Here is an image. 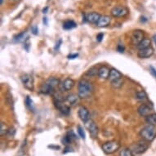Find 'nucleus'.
<instances>
[{
    "mask_svg": "<svg viewBox=\"0 0 156 156\" xmlns=\"http://www.w3.org/2000/svg\"><path fill=\"white\" fill-rule=\"evenodd\" d=\"M94 87L88 80H81L78 83V95L81 99H87L93 93Z\"/></svg>",
    "mask_w": 156,
    "mask_h": 156,
    "instance_id": "f257e3e1",
    "label": "nucleus"
},
{
    "mask_svg": "<svg viewBox=\"0 0 156 156\" xmlns=\"http://www.w3.org/2000/svg\"><path fill=\"white\" fill-rule=\"evenodd\" d=\"M60 85V80L54 77L49 78L46 82L42 84L40 87V92L45 95L54 94L55 89Z\"/></svg>",
    "mask_w": 156,
    "mask_h": 156,
    "instance_id": "f03ea898",
    "label": "nucleus"
},
{
    "mask_svg": "<svg viewBox=\"0 0 156 156\" xmlns=\"http://www.w3.org/2000/svg\"><path fill=\"white\" fill-rule=\"evenodd\" d=\"M140 136L144 141H148V142L154 141L156 137L155 126L151 125V124H147L145 126L140 132Z\"/></svg>",
    "mask_w": 156,
    "mask_h": 156,
    "instance_id": "7ed1b4c3",
    "label": "nucleus"
},
{
    "mask_svg": "<svg viewBox=\"0 0 156 156\" xmlns=\"http://www.w3.org/2000/svg\"><path fill=\"white\" fill-rule=\"evenodd\" d=\"M149 147H150V142L142 140L134 144L131 151H133V154H142L148 150Z\"/></svg>",
    "mask_w": 156,
    "mask_h": 156,
    "instance_id": "20e7f679",
    "label": "nucleus"
},
{
    "mask_svg": "<svg viewBox=\"0 0 156 156\" xmlns=\"http://www.w3.org/2000/svg\"><path fill=\"white\" fill-rule=\"evenodd\" d=\"M120 148V144L116 141H110L102 145V151L106 154H111L115 153Z\"/></svg>",
    "mask_w": 156,
    "mask_h": 156,
    "instance_id": "39448f33",
    "label": "nucleus"
},
{
    "mask_svg": "<svg viewBox=\"0 0 156 156\" xmlns=\"http://www.w3.org/2000/svg\"><path fill=\"white\" fill-rule=\"evenodd\" d=\"M85 128H87V131L89 132L90 135L92 138H97V136H98V133H99V129H98L97 123H95L94 121L90 119L89 120L85 122Z\"/></svg>",
    "mask_w": 156,
    "mask_h": 156,
    "instance_id": "423d86ee",
    "label": "nucleus"
},
{
    "mask_svg": "<svg viewBox=\"0 0 156 156\" xmlns=\"http://www.w3.org/2000/svg\"><path fill=\"white\" fill-rule=\"evenodd\" d=\"M21 80L22 84L26 89L33 91L34 86V78L32 75L29 74H22L21 76Z\"/></svg>",
    "mask_w": 156,
    "mask_h": 156,
    "instance_id": "0eeeda50",
    "label": "nucleus"
},
{
    "mask_svg": "<svg viewBox=\"0 0 156 156\" xmlns=\"http://www.w3.org/2000/svg\"><path fill=\"white\" fill-rule=\"evenodd\" d=\"M129 11L124 6H116L111 10V15L114 17H123L127 16Z\"/></svg>",
    "mask_w": 156,
    "mask_h": 156,
    "instance_id": "6e6552de",
    "label": "nucleus"
},
{
    "mask_svg": "<svg viewBox=\"0 0 156 156\" xmlns=\"http://www.w3.org/2000/svg\"><path fill=\"white\" fill-rule=\"evenodd\" d=\"M144 38H144L143 31L140 30H136L133 31V34H132V38H131L132 44L136 47L138 46L139 44L143 40Z\"/></svg>",
    "mask_w": 156,
    "mask_h": 156,
    "instance_id": "1a4fd4ad",
    "label": "nucleus"
},
{
    "mask_svg": "<svg viewBox=\"0 0 156 156\" xmlns=\"http://www.w3.org/2000/svg\"><path fill=\"white\" fill-rule=\"evenodd\" d=\"M54 103H55V106H56V109L59 110L62 114L65 115H69L70 108H69V105L65 104V102H63V101H54Z\"/></svg>",
    "mask_w": 156,
    "mask_h": 156,
    "instance_id": "9d476101",
    "label": "nucleus"
},
{
    "mask_svg": "<svg viewBox=\"0 0 156 156\" xmlns=\"http://www.w3.org/2000/svg\"><path fill=\"white\" fill-rule=\"evenodd\" d=\"M78 115L79 117L83 122H87V120L90 119V113L89 110H87L85 106H80L79 108V111H78Z\"/></svg>",
    "mask_w": 156,
    "mask_h": 156,
    "instance_id": "9b49d317",
    "label": "nucleus"
},
{
    "mask_svg": "<svg viewBox=\"0 0 156 156\" xmlns=\"http://www.w3.org/2000/svg\"><path fill=\"white\" fill-rule=\"evenodd\" d=\"M137 112L141 116L147 117L148 115L152 114V107L146 104H142L137 109Z\"/></svg>",
    "mask_w": 156,
    "mask_h": 156,
    "instance_id": "f8f14e48",
    "label": "nucleus"
},
{
    "mask_svg": "<svg viewBox=\"0 0 156 156\" xmlns=\"http://www.w3.org/2000/svg\"><path fill=\"white\" fill-rule=\"evenodd\" d=\"M74 84H75V82H74V80H72V79H69V78H67L61 84V89L63 92H67V91L71 90L74 87Z\"/></svg>",
    "mask_w": 156,
    "mask_h": 156,
    "instance_id": "ddd939ff",
    "label": "nucleus"
},
{
    "mask_svg": "<svg viewBox=\"0 0 156 156\" xmlns=\"http://www.w3.org/2000/svg\"><path fill=\"white\" fill-rule=\"evenodd\" d=\"M110 73V68L106 66H103L99 68V70H98V75H97V76L99 77L101 80H109Z\"/></svg>",
    "mask_w": 156,
    "mask_h": 156,
    "instance_id": "4468645a",
    "label": "nucleus"
},
{
    "mask_svg": "<svg viewBox=\"0 0 156 156\" xmlns=\"http://www.w3.org/2000/svg\"><path fill=\"white\" fill-rule=\"evenodd\" d=\"M153 54H154V49L152 48L151 47H150V48H147L139 50L138 53H137V56H138L139 58H141V59H146V58L151 57Z\"/></svg>",
    "mask_w": 156,
    "mask_h": 156,
    "instance_id": "2eb2a0df",
    "label": "nucleus"
},
{
    "mask_svg": "<svg viewBox=\"0 0 156 156\" xmlns=\"http://www.w3.org/2000/svg\"><path fill=\"white\" fill-rule=\"evenodd\" d=\"M110 21H111V18L109 16H101L99 21L96 25L99 28H103V27H106V26H109L110 23Z\"/></svg>",
    "mask_w": 156,
    "mask_h": 156,
    "instance_id": "dca6fc26",
    "label": "nucleus"
},
{
    "mask_svg": "<svg viewBox=\"0 0 156 156\" xmlns=\"http://www.w3.org/2000/svg\"><path fill=\"white\" fill-rule=\"evenodd\" d=\"M86 17H87V21H88L89 23L97 24L98 22V21H99V19H100L101 15L99 13L92 12H90L88 14H87Z\"/></svg>",
    "mask_w": 156,
    "mask_h": 156,
    "instance_id": "f3484780",
    "label": "nucleus"
},
{
    "mask_svg": "<svg viewBox=\"0 0 156 156\" xmlns=\"http://www.w3.org/2000/svg\"><path fill=\"white\" fill-rule=\"evenodd\" d=\"M123 78V75L121 74L120 72L119 71L118 69H115V68H112L110 69V76H109V80L112 82V81H115L116 80H119V79H121Z\"/></svg>",
    "mask_w": 156,
    "mask_h": 156,
    "instance_id": "a211bd4d",
    "label": "nucleus"
},
{
    "mask_svg": "<svg viewBox=\"0 0 156 156\" xmlns=\"http://www.w3.org/2000/svg\"><path fill=\"white\" fill-rule=\"evenodd\" d=\"M80 97H79V95L74 94V93L69 94L66 97V101L71 105H75L76 104H78L80 101Z\"/></svg>",
    "mask_w": 156,
    "mask_h": 156,
    "instance_id": "6ab92c4d",
    "label": "nucleus"
},
{
    "mask_svg": "<svg viewBox=\"0 0 156 156\" xmlns=\"http://www.w3.org/2000/svg\"><path fill=\"white\" fill-rule=\"evenodd\" d=\"M151 44V40L150 38H144L143 40L139 44L138 46H136V48L139 49V50H141V49L147 48H150Z\"/></svg>",
    "mask_w": 156,
    "mask_h": 156,
    "instance_id": "aec40b11",
    "label": "nucleus"
},
{
    "mask_svg": "<svg viewBox=\"0 0 156 156\" xmlns=\"http://www.w3.org/2000/svg\"><path fill=\"white\" fill-rule=\"evenodd\" d=\"M136 99L141 101H145L148 99V97H147L146 92L143 90H141V91H139L136 93Z\"/></svg>",
    "mask_w": 156,
    "mask_h": 156,
    "instance_id": "412c9836",
    "label": "nucleus"
},
{
    "mask_svg": "<svg viewBox=\"0 0 156 156\" xmlns=\"http://www.w3.org/2000/svg\"><path fill=\"white\" fill-rule=\"evenodd\" d=\"M77 24L75 23L74 21H71V20L65 21L64 23H63V29H64V30H72V29L75 28Z\"/></svg>",
    "mask_w": 156,
    "mask_h": 156,
    "instance_id": "4be33fe9",
    "label": "nucleus"
},
{
    "mask_svg": "<svg viewBox=\"0 0 156 156\" xmlns=\"http://www.w3.org/2000/svg\"><path fill=\"white\" fill-rule=\"evenodd\" d=\"M146 123L151 125H156V113H152L147 117H146Z\"/></svg>",
    "mask_w": 156,
    "mask_h": 156,
    "instance_id": "5701e85b",
    "label": "nucleus"
},
{
    "mask_svg": "<svg viewBox=\"0 0 156 156\" xmlns=\"http://www.w3.org/2000/svg\"><path fill=\"white\" fill-rule=\"evenodd\" d=\"M26 106L28 108L30 111H34V105L33 101L31 100V98L29 96H27L26 98Z\"/></svg>",
    "mask_w": 156,
    "mask_h": 156,
    "instance_id": "b1692460",
    "label": "nucleus"
},
{
    "mask_svg": "<svg viewBox=\"0 0 156 156\" xmlns=\"http://www.w3.org/2000/svg\"><path fill=\"white\" fill-rule=\"evenodd\" d=\"M123 84V79L121 78V79H119V80H116L115 81H112L111 82V86H112L114 88H120Z\"/></svg>",
    "mask_w": 156,
    "mask_h": 156,
    "instance_id": "393cba45",
    "label": "nucleus"
},
{
    "mask_svg": "<svg viewBox=\"0 0 156 156\" xmlns=\"http://www.w3.org/2000/svg\"><path fill=\"white\" fill-rule=\"evenodd\" d=\"M8 130L9 129H8L5 123H3V122H1V123H0V135L2 136L4 135H7Z\"/></svg>",
    "mask_w": 156,
    "mask_h": 156,
    "instance_id": "a878e982",
    "label": "nucleus"
},
{
    "mask_svg": "<svg viewBox=\"0 0 156 156\" xmlns=\"http://www.w3.org/2000/svg\"><path fill=\"white\" fill-rule=\"evenodd\" d=\"M119 156H134V154H133V151H131L130 149L124 148L120 151Z\"/></svg>",
    "mask_w": 156,
    "mask_h": 156,
    "instance_id": "bb28decb",
    "label": "nucleus"
},
{
    "mask_svg": "<svg viewBox=\"0 0 156 156\" xmlns=\"http://www.w3.org/2000/svg\"><path fill=\"white\" fill-rule=\"evenodd\" d=\"M26 32H22V33L19 34L17 35H16L13 38V41L15 42V43H18V42H21L22 40H26L25 39V36H26Z\"/></svg>",
    "mask_w": 156,
    "mask_h": 156,
    "instance_id": "cd10ccee",
    "label": "nucleus"
},
{
    "mask_svg": "<svg viewBox=\"0 0 156 156\" xmlns=\"http://www.w3.org/2000/svg\"><path fill=\"white\" fill-rule=\"evenodd\" d=\"M98 70H99V69L97 68V67H92V68H91V69L87 71V75H88V76L90 77L98 75Z\"/></svg>",
    "mask_w": 156,
    "mask_h": 156,
    "instance_id": "c85d7f7f",
    "label": "nucleus"
},
{
    "mask_svg": "<svg viewBox=\"0 0 156 156\" xmlns=\"http://www.w3.org/2000/svg\"><path fill=\"white\" fill-rule=\"evenodd\" d=\"M77 131H78V133H79V136H80V137L82 139H85V133L84 130H83V128L81 127V126H78V128H77Z\"/></svg>",
    "mask_w": 156,
    "mask_h": 156,
    "instance_id": "c756f323",
    "label": "nucleus"
},
{
    "mask_svg": "<svg viewBox=\"0 0 156 156\" xmlns=\"http://www.w3.org/2000/svg\"><path fill=\"white\" fill-rule=\"evenodd\" d=\"M73 141L70 137H69V136L66 135V136H64L63 138H62V143L64 144V145H69V144H70V142Z\"/></svg>",
    "mask_w": 156,
    "mask_h": 156,
    "instance_id": "7c9ffc66",
    "label": "nucleus"
},
{
    "mask_svg": "<svg viewBox=\"0 0 156 156\" xmlns=\"http://www.w3.org/2000/svg\"><path fill=\"white\" fill-rule=\"evenodd\" d=\"M31 32H32V34H34V35H37V34H38V26H32V27H31Z\"/></svg>",
    "mask_w": 156,
    "mask_h": 156,
    "instance_id": "2f4dec72",
    "label": "nucleus"
},
{
    "mask_svg": "<svg viewBox=\"0 0 156 156\" xmlns=\"http://www.w3.org/2000/svg\"><path fill=\"white\" fill-rule=\"evenodd\" d=\"M15 133H16L15 128H10V129L8 130V133H7V135H8L9 136H12V137H13V136H14V135H15Z\"/></svg>",
    "mask_w": 156,
    "mask_h": 156,
    "instance_id": "473e14b6",
    "label": "nucleus"
},
{
    "mask_svg": "<svg viewBox=\"0 0 156 156\" xmlns=\"http://www.w3.org/2000/svg\"><path fill=\"white\" fill-rule=\"evenodd\" d=\"M103 38H104V34L103 33L98 34L97 35V40L99 42V43H101V42L102 41Z\"/></svg>",
    "mask_w": 156,
    "mask_h": 156,
    "instance_id": "72a5a7b5",
    "label": "nucleus"
},
{
    "mask_svg": "<svg viewBox=\"0 0 156 156\" xmlns=\"http://www.w3.org/2000/svg\"><path fill=\"white\" fill-rule=\"evenodd\" d=\"M30 39H29V38H27L25 40V46H24V48L26 49V51H29V47H30Z\"/></svg>",
    "mask_w": 156,
    "mask_h": 156,
    "instance_id": "f704fd0d",
    "label": "nucleus"
},
{
    "mask_svg": "<svg viewBox=\"0 0 156 156\" xmlns=\"http://www.w3.org/2000/svg\"><path fill=\"white\" fill-rule=\"evenodd\" d=\"M62 44V39H59V40H58V42H57V43H56V47H55V50H59V48H60V47H61V44Z\"/></svg>",
    "mask_w": 156,
    "mask_h": 156,
    "instance_id": "c9c22d12",
    "label": "nucleus"
},
{
    "mask_svg": "<svg viewBox=\"0 0 156 156\" xmlns=\"http://www.w3.org/2000/svg\"><path fill=\"white\" fill-rule=\"evenodd\" d=\"M117 50H118V51H119V52H123L124 51V47L122 46V45H118V47H117Z\"/></svg>",
    "mask_w": 156,
    "mask_h": 156,
    "instance_id": "e433bc0d",
    "label": "nucleus"
},
{
    "mask_svg": "<svg viewBox=\"0 0 156 156\" xmlns=\"http://www.w3.org/2000/svg\"><path fill=\"white\" fill-rule=\"evenodd\" d=\"M78 56H79V54H77V53L71 54V55H69V56H68V58H69V59L73 60V59H74V58H77V57H78Z\"/></svg>",
    "mask_w": 156,
    "mask_h": 156,
    "instance_id": "4c0bfd02",
    "label": "nucleus"
},
{
    "mask_svg": "<svg viewBox=\"0 0 156 156\" xmlns=\"http://www.w3.org/2000/svg\"><path fill=\"white\" fill-rule=\"evenodd\" d=\"M150 68H151V74H153L154 76V77H155V78H156V69H154V68L153 66H151V67H150Z\"/></svg>",
    "mask_w": 156,
    "mask_h": 156,
    "instance_id": "58836bf2",
    "label": "nucleus"
},
{
    "mask_svg": "<svg viewBox=\"0 0 156 156\" xmlns=\"http://www.w3.org/2000/svg\"><path fill=\"white\" fill-rule=\"evenodd\" d=\"M65 150H66V151H64V153H66V152H69V151H72V148L70 147V146H66Z\"/></svg>",
    "mask_w": 156,
    "mask_h": 156,
    "instance_id": "ea45409f",
    "label": "nucleus"
},
{
    "mask_svg": "<svg viewBox=\"0 0 156 156\" xmlns=\"http://www.w3.org/2000/svg\"><path fill=\"white\" fill-rule=\"evenodd\" d=\"M148 21V19L145 16H141V22H146V21Z\"/></svg>",
    "mask_w": 156,
    "mask_h": 156,
    "instance_id": "a19ab883",
    "label": "nucleus"
},
{
    "mask_svg": "<svg viewBox=\"0 0 156 156\" xmlns=\"http://www.w3.org/2000/svg\"><path fill=\"white\" fill-rule=\"evenodd\" d=\"M48 7H46V8H44V9H43V13H44V14H46V13H48Z\"/></svg>",
    "mask_w": 156,
    "mask_h": 156,
    "instance_id": "79ce46f5",
    "label": "nucleus"
},
{
    "mask_svg": "<svg viewBox=\"0 0 156 156\" xmlns=\"http://www.w3.org/2000/svg\"><path fill=\"white\" fill-rule=\"evenodd\" d=\"M43 22H44V25H48V18L47 17H44V19H43Z\"/></svg>",
    "mask_w": 156,
    "mask_h": 156,
    "instance_id": "37998d69",
    "label": "nucleus"
},
{
    "mask_svg": "<svg viewBox=\"0 0 156 156\" xmlns=\"http://www.w3.org/2000/svg\"><path fill=\"white\" fill-rule=\"evenodd\" d=\"M153 39H154V44H155V45H156V35H154Z\"/></svg>",
    "mask_w": 156,
    "mask_h": 156,
    "instance_id": "c03bdc74",
    "label": "nucleus"
},
{
    "mask_svg": "<svg viewBox=\"0 0 156 156\" xmlns=\"http://www.w3.org/2000/svg\"><path fill=\"white\" fill-rule=\"evenodd\" d=\"M3 0H0V3H1V4H3Z\"/></svg>",
    "mask_w": 156,
    "mask_h": 156,
    "instance_id": "a18cd8bd",
    "label": "nucleus"
}]
</instances>
